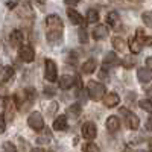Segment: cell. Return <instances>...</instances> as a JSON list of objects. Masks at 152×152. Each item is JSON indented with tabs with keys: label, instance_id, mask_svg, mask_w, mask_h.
<instances>
[{
	"label": "cell",
	"instance_id": "3957f363",
	"mask_svg": "<svg viewBox=\"0 0 152 152\" xmlns=\"http://www.w3.org/2000/svg\"><path fill=\"white\" fill-rule=\"evenodd\" d=\"M15 12L21 18H34V9L29 3V0H20L15 6Z\"/></svg>",
	"mask_w": 152,
	"mask_h": 152
},
{
	"label": "cell",
	"instance_id": "5b68a950",
	"mask_svg": "<svg viewBox=\"0 0 152 152\" xmlns=\"http://www.w3.org/2000/svg\"><path fill=\"white\" fill-rule=\"evenodd\" d=\"M28 125L37 132L43 131L44 129V119H43V116L38 111H34V113L29 114V117H28Z\"/></svg>",
	"mask_w": 152,
	"mask_h": 152
},
{
	"label": "cell",
	"instance_id": "83f0119b",
	"mask_svg": "<svg viewBox=\"0 0 152 152\" xmlns=\"http://www.w3.org/2000/svg\"><path fill=\"white\" fill-rule=\"evenodd\" d=\"M82 149H84V151H93V152H97V151H100V148H99L97 145H94L91 140L88 142V143H85V145L82 146Z\"/></svg>",
	"mask_w": 152,
	"mask_h": 152
},
{
	"label": "cell",
	"instance_id": "8fae6325",
	"mask_svg": "<svg viewBox=\"0 0 152 152\" xmlns=\"http://www.w3.org/2000/svg\"><path fill=\"white\" fill-rule=\"evenodd\" d=\"M76 82V78L72 75H62L59 78V88L61 90H69L73 87V84Z\"/></svg>",
	"mask_w": 152,
	"mask_h": 152
},
{
	"label": "cell",
	"instance_id": "cb8c5ba5",
	"mask_svg": "<svg viewBox=\"0 0 152 152\" xmlns=\"http://www.w3.org/2000/svg\"><path fill=\"white\" fill-rule=\"evenodd\" d=\"M99 20V12L96 9H88L87 11V21L88 23H96Z\"/></svg>",
	"mask_w": 152,
	"mask_h": 152
},
{
	"label": "cell",
	"instance_id": "836d02e7",
	"mask_svg": "<svg viewBox=\"0 0 152 152\" xmlns=\"http://www.w3.org/2000/svg\"><path fill=\"white\" fill-rule=\"evenodd\" d=\"M44 94H46L47 97H52V96H55V90H53V88L46 87V88H44Z\"/></svg>",
	"mask_w": 152,
	"mask_h": 152
},
{
	"label": "cell",
	"instance_id": "d6a6232c",
	"mask_svg": "<svg viewBox=\"0 0 152 152\" xmlns=\"http://www.w3.org/2000/svg\"><path fill=\"white\" fill-rule=\"evenodd\" d=\"M5 131H6V120L3 114H0V134H3Z\"/></svg>",
	"mask_w": 152,
	"mask_h": 152
},
{
	"label": "cell",
	"instance_id": "e575fe53",
	"mask_svg": "<svg viewBox=\"0 0 152 152\" xmlns=\"http://www.w3.org/2000/svg\"><path fill=\"white\" fill-rule=\"evenodd\" d=\"M50 105H52V107H49V108H47V113H49V114H52V113H55V111L58 110V104L53 102V104H50Z\"/></svg>",
	"mask_w": 152,
	"mask_h": 152
},
{
	"label": "cell",
	"instance_id": "2e32d148",
	"mask_svg": "<svg viewBox=\"0 0 152 152\" xmlns=\"http://www.w3.org/2000/svg\"><path fill=\"white\" fill-rule=\"evenodd\" d=\"M53 129L55 131H66L67 129V117L66 116H58L53 120Z\"/></svg>",
	"mask_w": 152,
	"mask_h": 152
},
{
	"label": "cell",
	"instance_id": "603a6c76",
	"mask_svg": "<svg viewBox=\"0 0 152 152\" xmlns=\"http://www.w3.org/2000/svg\"><path fill=\"white\" fill-rule=\"evenodd\" d=\"M137 37L140 38V41L143 43V46H152V37H146V35H143V31L142 29H138L137 31Z\"/></svg>",
	"mask_w": 152,
	"mask_h": 152
},
{
	"label": "cell",
	"instance_id": "7402d4cb",
	"mask_svg": "<svg viewBox=\"0 0 152 152\" xmlns=\"http://www.w3.org/2000/svg\"><path fill=\"white\" fill-rule=\"evenodd\" d=\"M119 20H120V17H119V14L116 11H113V12H108V15H107V21H108V24L110 26H116V24L119 23Z\"/></svg>",
	"mask_w": 152,
	"mask_h": 152
},
{
	"label": "cell",
	"instance_id": "277c9868",
	"mask_svg": "<svg viewBox=\"0 0 152 152\" xmlns=\"http://www.w3.org/2000/svg\"><path fill=\"white\" fill-rule=\"evenodd\" d=\"M44 78L49 82H55L58 78V67L55 64V61L49 59V58L44 61Z\"/></svg>",
	"mask_w": 152,
	"mask_h": 152
},
{
	"label": "cell",
	"instance_id": "9a60e30c",
	"mask_svg": "<svg viewBox=\"0 0 152 152\" xmlns=\"http://www.w3.org/2000/svg\"><path fill=\"white\" fill-rule=\"evenodd\" d=\"M119 128H120V120H119V117L110 116V117L107 119V129H108L110 132H116V131H119Z\"/></svg>",
	"mask_w": 152,
	"mask_h": 152
},
{
	"label": "cell",
	"instance_id": "44dd1931",
	"mask_svg": "<svg viewBox=\"0 0 152 152\" xmlns=\"http://www.w3.org/2000/svg\"><path fill=\"white\" fill-rule=\"evenodd\" d=\"M96 67H97L96 61L94 59H88V61H85L82 64V72L84 73H93L96 70Z\"/></svg>",
	"mask_w": 152,
	"mask_h": 152
},
{
	"label": "cell",
	"instance_id": "ba28073f",
	"mask_svg": "<svg viewBox=\"0 0 152 152\" xmlns=\"http://www.w3.org/2000/svg\"><path fill=\"white\" fill-rule=\"evenodd\" d=\"M120 114H123V116L126 117V125L129 126V129H132V131L138 129L140 120H138V117L135 116L134 113H131L129 110H126V108H120Z\"/></svg>",
	"mask_w": 152,
	"mask_h": 152
},
{
	"label": "cell",
	"instance_id": "ffe728a7",
	"mask_svg": "<svg viewBox=\"0 0 152 152\" xmlns=\"http://www.w3.org/2000/svg\"><path fill=\"white\" fill-rule=\"evenodd\" d=\"M142 47H143V43L140 41V38H132V40L129 41V50L131 53H140L142 52Z\"/></svg>",
	"mask_w": 152,
	"mask_h": 152
},
{
	"label": "cell",
	"instance_id": "60d3db41",
	"mask_svg": "<svg viewBox=\"0 0 152 152\" xmlns=\"http://www.w3.org/2000/svg\"><path fill=\"white\" fill-rule=\"evenodd\" d=\"M35 2H37V3H40V5H44V3H46V0H35Z\"/></svg>",
	"mask_w": 152,
	"mask_h": 152
},
{
	"label": "cell",
	"instance_id": "4dcf8cb0",
	"mask_svg": "<svg viewBox=\"0 0 152 152\" xmlns=\"http://www.w3.org/2000/svg\"><path fill=\"white\" fill-rule=\"evenodd\" d=\"M78 37H79V41H81L82 44H85V43L88 41V32H87L85 29H79Z\"/></svg>",
	"mask_w": 152,
	"mask_h": 152
},
{
	"label": "cell",
	"instance_id": "f35d334b",
	"mask_svg": "<svg viewBox=\"0 0 152 152\" xmlns=\"http://www.w3.org/2000/svg\"><path fill=\"white\" fill-rule=\"evenodd\" d=\"M146 64H148V66L152 69V58H148V59H146Z\"/></svg>",
	"mask_w": 152,
	"mask_h": 152
},
{
	"label": "cell",
	"instance_id": "1f68e13d",
	"mask_svg": "<svg viewBox=\"0 0 152 152\" xmlns=\"http://www.w3.org/2000/svg\"><path fill=\"white\" fill-rule=\"evenodd\" d=\"M2 148H3V151H8V152H14V151L17 149L11 142H3V146H2Z\"/></svg>",
	"mask_w": 152,
	"mask_h": 152
},
{
	"label": "cell",
	"instance_id": "9c48e42d",
	"mask_svg": "<svg viewBox=\"0 0 152 152\" xmlns=\"http://www.w3.org/2000/svg\"><path fill=\"white\" fill-rule=\"evenodd\" d=\"M119 102H120V97H119V94H117V93H114V91L107 93V94L104 96V104H105V107H107V108L117 107V105H119Z\"/></svg>",
	"mask_w": 152,
	"mask_h": 152
},
{
	"label": "cell",
	"instance_id": "ac0fdd59",
	"mask_svg": "<svg viewBox=\"0 0 152 152\" xmlns=\"http://www.w3.org/2000/svg\"><path fill=\"white\" fill-rule=\"evenodd\" d=\"M119 62H120V59L114 52H108L105 55V58H104V64L105 66H117Z\"/></svg>",
	"mask_w": 152,
	"mask_h": 152
},
{
	"label": "cell",
	"instance_id": "4316f807",
	"mask_svg": "<svg viewBox=\"0 0 152 152\" xmlns=\"http://www.w3.org/2000/svg\"><path fill=\"white\" fill-rule=\"evenodd\" d=\"M142 20L148 28H152V11H146L142 14Z\"/></svg>",
	"mask_w": 152,
	"mask_h": 152
},
{
	"label": "cell",
	"instance_id": "8d00e7d4",
	"mask_svg": "<svg viewBox=\"0 0 152 152\" xmlns=\"http://www.w3.org/2000/svg\"><path fill=\"white\" fill-rule=\"evenodd\" d=\"M81 0H64V3L66 5H69V6H73V5H76V3H79Z\"/></svg>",
	"mask_w": 152,
	"mask_h": 152
},
{
	"label": "cell",
	"instance_id": "8992f818",
	"mask_svg": "<svg viewBox=\"0 0 152 152\" xmlns=\"http://www.w3.org/2000/svg\"><path fill=\"white\" fill-rule=\"evenodd\" d=\"M18 56L24 62H32L35 59V50L31 44H23L18 47Z\"/></svg>",
	"mask_w": 152,
	"mask_h": 152
},
{
	"label": "cell",
	"instance_id": "d590c367",
	"mask_svg": "<svg viewBox=\"0 0 152 152\" xmlns=\"http://www.w3.org/2000/svg\"><path fill=\"white\" fill-rule=\"evenodd\" d=\"M6 93H8V90H6V87H5V85H2V84H0V97H6Z\"/></svg>",
	"mask_w": 152,
	"mask_h": 152
},
{
	"label": "cell",
	"instance_id": "ab89813d",
	"mask_svg": "<svg viewBox=\"0 0 152 152\" xmlns=\"http://www.w3.org/2000/svg\"><path fill=\"white\" fill-rule=\"evenodd\" d=\"M148 97H151V99H152V85L149 87V90H148Z\"/></svg>",
	"mask_w": 152,
	"mask_h": 152
},
{
	"label": "cell",
	"instance_id": "74e56055",
	"mask_svg": "<svg viewBox=\"0 0 152 152\" xmlns=\"http://www.w3.org/2000/svg\"><path fill=\"white\" fill-rule=\"evenodd\" d=\"M146 128H148L149 131H152V114L149 116V119H148V122H146Z\"/></svg>",
	"mask_w": 152,
	"mask_h": 152
},
{
	"label": "cell",
	"instance_id": "d6986e66",
	"mask_svg": "<svg viewBox=\"0 0 152 152\" xmlns=\"http://www.w3.org/2000/svg\"><path fill=\"white\" fill-rule=\"evenodd\" d=\"M14 69H12L11 66H6V67H3V70H2V73H0V81L2 82H8L9 79H12V76H14Z\"/></svg>",
	"mask_w": 152,
	"mask_h": 152
},
{
	"label": "cell",
	"instance_id": "30bf717a",
	"mask_svg": "<svg viewBox=\"0 0 152 152\" xmlns=\"http://www.w3.org/2000/svg\"><path fill=\"white\" fill-rule=\"evenodd\" d=\"M137 78H138V81L143 82V84L152 81V69L151 67H140L137 70Z\"/></svg>",
	"mask_w": 152,
	"mask_h": 152
},
{
	"label": "cell",
	"instance_id": "7c38bea8",
	"mask_svg": "<svg viewBox=\"0 0 152 152\" xmlns=\"http://www.w3.org/2000/svg\"><path fill=\"white\" fill-rule=\"evenodd\" d=\"M9 40H11V46H12V47H20V46L23 44V32L18 31V29L12 31Z\"/></svg>",
	"mask_w": 152,
	"mask_h": 152
},
{
	"label": "cell",
	"instance_id": "b9f144b4",
	"mask_svg": "<svg viewBox=\"0 0 152 152\" xmlns=\"http://www.w3.org/2000/svg\"><path fill=\"white\" fill-rule=\"evenodd\" d=\"M132 2H135V0H132Z\"/></svg>",
	"mask_w": 152,
	"mask_h": 152
},
{
	"label": "cell",
	"instance_id": "f546056e",
	"mask_svg": "<svg viewBox=\"0 0 152 152\" xmlns=\"http://www.w3.org/2000/svg\"><path fill=\"white\" fill-rule=\"evenodd\" d=\"M69 114H73V116H75V119H78V116H79V114H81V107L79 105H72L70 108H69Z\"/></svg>",
	"mask_w": 152,
	"mask_h": 152
},
{
	"label": "cell",
	"instance_id": "d4e9b609",
	"mask_svg": "<svg viewBox=\"0 0 152 152\" xmlns=\"http://www.w3.org/2000/svg\"><path fill=\"white\" fill-rule=\"evenodd\" d=\"M138 105H140L142 110L152 113V99H151V97H148V99H142L140 102H138Z\"/></svg>",
	"mask_w": 152,
	"mask_h": 152
},
{
	"label": "cell",
	"instance_id": "7a4b0ae2",
	"mask_svg": "<svg viewBox=\"0 0 152 152\" xmlns=\"http://www.w3.org/2000/svg\"><path fill=\"white\" fill-rule=\"evenodd\" d=\"M87 94L91 100H100L105 96V85L97 81H88L87 84Z\"/></svg>",
	"mask_w": 152,
	"mask_h": 152
},
{
	"label": "cell",
	"instance_id": "e0dca14e",
	"mask_svg": "<svg viewBox=\"0 0 152 152\" xmlns=\"http://www.w3.org/2000/svg\"><path fill=\"white\" fill-rule=\"evenodd\" d=\"M67 15H69V18H70V21L73 23V24H82L84 23V20H82V15L79 14V12H76L75 9H67Z\"/></svg>",
	"mask_w": 152,
	"mask_h": 152
},
{
	"label": "cell",
	"instance_id": "f1b7e54d",
	"mask_svg": "<svg viewBox=\"0 0 152 152\" xmlns=\"http://www.w3.org/2000/svg\"><path fill=\"white\" fill-rule=\"evenodd\" d=\"M123 66H125V69H132V67L135 66V59H134L132 56H125Z\"/></svg>",
	"mask_w": 152,
	"mask_h": 152
},
{
	"label": "cell",
	"instance_id": "5bb4252c",
	"mask_svg": "<svg viewBox=\"0 0 152 152\" xmlns=\"http://www.w3.org/2000/svg\"><path fill=\"white\" fill-rule=\"evenodd\" d=\"M15 102H12V99H6L5 100V114L3 116L9 120V122H12L14 120V105Z\"/></svg>",
	"mask_w": 152,
	"mask_h": 152
},
{
	"label": "cell",
	"instance_id": "484cf974",
	"mask_svg": "<svg viewBox=\"0 0 152 152\" xmlns=\"http://www.w3.org/2000/svg\"><path fill=\"white\" fill-rule=\"evenodd\" d=\"M113 46L116 50H119V52H123L125 50V40H122V38L116 37V38H113Z\"/></svg>",
	"mask_w": 152,
	"mask_h": 152
},
{
	"label": "cell",
	"instance_id": "4fadbf2b",
	"mask_svg": "<svg viewBox=\"0 0 152 152\" xmlns=\"http://www.w3.org/2000/svg\"><path fill=\"white\" fill-rule=\"evenodd\" d=\"M108 37V29H107V26H104V24H99V26H96L94 29H93V38L94 40H104V38H107Z\"/></svg>",
	"mask_w": 152,
	"mask_h": 152
},
{
	"label": "cell",
	"instance_id": "6da1fadb",
	"mask_svg": "<svg viewBox=\"0 0 152 152\" xmlns=\"http://www.w3.org/2000/svg\"><path fill=\"white\" fill-rule=\"evenodd\" d=\"M46 38L50 44H58L62 40V34H64V24L62 20L56 14H50L46 18Z\"/></svg>",
	"mask_w": 152,
	"mask_h": 152
},
{
	"label": "cell",
	"instance_id": "52a82bcc",
	"mask_svg": "<svg viewBox=\"0 0 152 152\" xmlns=\"http://www.w3.org/2000/svg\"><path fill=\"white\" fill-rule=\"evenodd\" d=\"M81 134H82V137L85 138L87 142L94 140L96 135H97V128H96V125H94L93 122H85V123L82 125Z\"/></svg>",
	"mask_w": 152,
	"mask_h": 152
}]
</instances>
